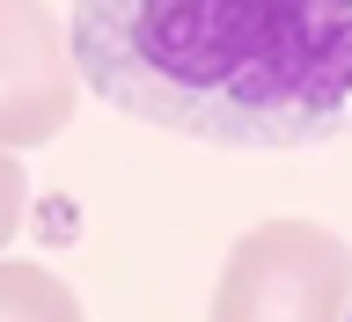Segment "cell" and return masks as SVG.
Here are the masks:
<instances>
[{
  "label": "cell",
  "mask_w": 352,
  "mask_h": 322,
  "mask_svg": "<svg viewBox=\"0 0 352 322\" xmlns=\"http://www.w3.org/2000/svg\"><path fill=\"white\" fill-rule=\"evenodd\" d=\"M81 59L74 37L44 15V0H0V139L8 154L59 139L81 103Z\"/></svg>",
  "instance_id": "3957f363"
},
{
  "label": "cell",
  "mask_w": 352,
  "mask_h": 322,
  "mask_svg": "<svg viewBox=\"0 0 352 322\" xmlns=\"http://www.w3.org/2000/svg\"><path fill=\"white\" fill-rule=\"evenodd\" d=\"M0 322H88V315L66 279H52L30 257H8L0 264Z\"/></svg>",
  "instance_id": "277c9868"
},
{
  "label": "cell",
  "mask_w": 352,
  "mask_h": 322,
  "mask_svg": "<svg viewBox=\"0 0 352 322\" xmlns=\"http://www.w3.org/2000/svg\"><path fill=\"white\" fill-rule=\"evenodd\" d=\"M345 322H352V315H345Z\"/></svg>",
  "instance_id": "5b68a950"
},
{
  "label": "cell",
  "mask_w": 352,
  "mask_h": 322,
  "mask_svg": "<svg viewBox=\"0 0 352 322\" xmlns=\"http://www.w3.org/2000/svg\"><path fill=\"white\" fill-rule=\"evenodd\" d=\"M352 315V242L323 220H257L235 235L206 322H345Z\"/></svg>",
  "instance_id": "7a4b0ae2"
},
{
  "label": "cell",
  "mask_w": 352,
  "mask_h": 322,
  "mask_svg": "<svg viewBox=\"0 0 352 322\" xmlns=\"http://www.w3.org/2000/svg\"><path fill=\"white\" fill-rule=\"evenodd\" d=\"M66 37L118 117L206 147L352 132V0H74Z\"/></svg>",
  "instance_id": "6da1fadb"
}]
</instances>
